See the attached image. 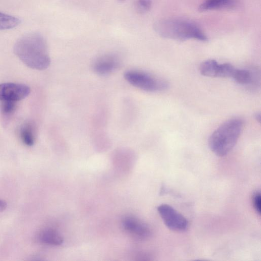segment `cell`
<instances>
[{
  "label": "cell",
  "instance_id": "52a82bcc",
  "mask_svg": "<svg viewBox=\"0 0 261 261\" xmlns=\"http://www.w3.org/2000/svg\"><path fill=\"white\" fill-rule=\"evenodd\" d=\"M232 70L231 64H219L213 59L203 62L199 66V71L202 75L211 77H229Z\"/></svg>",
  "mask_w": 261,
  "mask_h": 261
},
{
  "label": "cell",
  "instance_id": "4fadbf2b",
  "mask_svg": "<svg viewBox=\"0 0 261 261\" xmlns=\"http://www.w3.org/2000/svg\"><path fill=\"white\" fill-rule=\"evenodd\" d=\"M232 79L242 85L251 84L256 80L252 71L248 69L237 68H236Z\"/></svg>",
  "mask_w": 261,
  "mask_h": 261
},
{
  "label": "cell",
  "instance_id": "2e32d148",
  "mask_svg": "<svg viewBox=\"0 0 261 261\" xmlns=\"http://www.w3.org/2000/svg\"><path fill=\"white\" fill-rule=\"evenodd\" d=\"M152 5L151 0H137L136 8L137 11L141 13L148 12Z\"/></svg>",
  "mask_w": 261,
  "mask_h": 261
},
{
  "label": "cell",
  "instance_id": "9c48e42d",
  "mask_svg": "<svg viewBox=\"0 0 261 261\" xmlns=\"http://www.w3.org/2000/svg\"><path fill=\"white\" fill-rule=\"evenodd\" d=\"M122 224L125 230L139 238L145 239L150 234L149 227L135 217H125L123 219Z\"/></svg>",
  "mask_w": 261,
  "mask_h": 261
},
{
  "label": "cell",
  "instance_id": "30bf717a",
  "mask_svg": "<svg viewBox=\"0 0 261 261\" xmlns=\"http://www.w3.org/2000/svg\"><path fill=\"white\" fill-rule=\"evenodd\" d=\"M235 0H204L199 6L200 12L230 8L234 6Z\"/></svg>",
  "mask_w": 261,
  "mask_h": 261
},
{
  "label": "cell",
  "instance_id": "8992f818",
  "mask_svg": "<svg viewBox=\"0 0 261 261\" xmlns=\"http://www.w3.org/2000/svg\"><path fill=\"white\" fill-rule=\"evenodd\" d=\"M31 92L30 88L24 84L15 83L0 84V101L17 102L24 99Z\"/></svg>",
  "mask_w": 261,
  "mask_h": 261
},
{
  "label": "cell",
  "instance_id": "6da1fadb",
  "mask_svg": "<svg viewBox=\"0 0 261 261\" xmlns=\"http://www.w3.org/2000/svg\"><path fill=\"white\" fill-rule=\"evenodd\" d=\"M13 49L16 56L32 69L45 70L50 64L46 41L39 33L22 36L15 43Z\"/></svg>",
  "mask_w": 261,
  "mask_h": 261
},
{
  "label": "cell",
  "instance_id": "9a60e30c",
  "mask_svg": "<svg viewBox=\"0 0 261 261\" xmlns=\"http://www.w3.org/2000/svg\"><path fill=\"white\" fill-rule=\"evenodd\" d=\"M0 102V112L3 116L9 117L15 112L17 102L13 101H2Z\"/></svg>",
  "mask_w": 261,
  "mask_h": 261
},
{
  "label": "cell",
  "instance_id": "ba28073f",
  "mask_svg": "<svg viewBox=\"0 0 261 261\" xmlns=\"http://www.w3.org/2000/svg\"><path fill=\"white\" fill-rule=\"evenodd\" d=\"M120 60L114 55H106L97 58L93 63L94 71L98 75L109 74L120 66Z\"/></svg>",
  "mask_w": 261,
  "mask_h": 261
},
{
  "label": "cell",
  "instance_id": "ffe728a7",
  "mask_svg": "<svg viewBox=\"0 0 261 261\" xmlns=\"http://www.w3.org/2000/svg\"><path fill=\"white\" fill-rule=\"evenodd\" d=\"M119 2H124L125 0H118Z\"/></svg>",
  "mask_w": 261,
  "mask_h": 261
},
{
  "label": "cell",
  "instance_id": "277c9868",
  "mask_svg": "<svg viewBox=\"0 0 261 261\" xmlns=\"http://www.w3.org/2000/svg\"><path fill=\"white\" fill-rule=\"evenodd\" d=\"M124 78L134 87L148 92L164 91L169 87L164 80L139 70L126 71L124 73Z\"/></svg>",
  "mask_w": 261,
  "mask_h": 261
},
{
  "label": "cell",
  "instance_id": "7a4b0ae2",
  "mask_svg": "<svg viewBox=\"0 0 261 261\" xmlns=\"http://www.w3.org/2000/svg\"><path fill=\"white\" fill-rule=\"evenodd\" d=\"M153 29L160 36L172 40L185 41L195 39L206 41L207 36L195 22L182 18H172L156 21Z\"/></svg>",
  "mask_w": 261,
  "mask_h": 261
},
{
  "label": "cell",
  "instance_id": "e0dca14e",
  "mask_svg": "<svg viewBox=\"0 0 261 261\" xmlns=\"http://www.w3.org/2000/svg\"><path fill=\"white\" fill-rule=\"evenodd\" d=\"M253 204L256 212L260 214L261 197L259 192H256L253 196Z\"/></svg>",
  "mask_w": 261,
  "mask_h": 261
},
{
  "label": "cell",
  "instance_id": "ac0fdd59",
  "mask_svg": "<svg viewBox=\"0 0 261 261\" xmlns=\"http://www.w3.org/2000/svg\"><path fill=\"white\" fill-rule=\"evenodd\" d=\"M7 203L2 200V199H0V211L1 212H3L4 211L7 207Z\"/></svg>",
  "mask_w": 261,
  "mask_h": 261
},
{
  "label": "cell",
  "instance_id": "d6986e66",
  "mask_svg": "<svg viewBox=\"0 0 261 261\" xmlns=\"http://www.w3.org/2000/svg\"><path fill=\"white\" fill-rule=\"evenodd\" d=\"M254 116H255V118L256 120L257 121H258V122H260V118H261V116H260V113H256L255 115Z\"/></svg>",
  "mask_w": 261,
  "mask_h": 261
},
{
  "label": "cell",
  "instance_id": "7c38bea8",
  "mask_svg": "<svg viewBox=\"0 0 261 261\" xmlns=\"http://www.w3.org/2000/svg\"><path fill=\"white\" fill-rule=\"evenodd\" d=\"M39 237L42 243L50 245H60L63 242L61 235L56 230L51 228L43 230Z\"/></svg>",
  "mask_w": 261,
  "mask_h": 261
},
{
  "label": "cell",
  "instance_id": "3957f363",
  "mask_svg": "<svg viewBox=\"0 0 261 261\" xmlns=\"http://www.w3.org/2000/svg\"><path fill=\"white\" fill-rule=\"evenodd\" d=\"M243 126V121L239 118L231 119L223 123L209 138L211 150L218 156L226 155L236 145Z\"/></svg>",
  "mask_w": 261,
  "mask_h": 261
},
{
  "label": "cell",
  "instance_id": "5b68a950",
  "mask_svg": "<svg viewBox=\"0 0 261 261\" xmlns=\"http://www.w3.org/2000/svg\"><path fill=\"white\" fill-rule=\"evenodd\" d=\"M164 223L170 229L175 231H185L188 223L187 220L172 206L163 204L157 208Z\"/></svg>",
  "mask_w": 261,
  "mask_h": 261
},
{
  "label": "cell",
  "instance_id": "5bb4252c",
  "mask_svg": "<svg viewBox=\"0 0 261 261\" xmlns=\"http://www.w3.org/2000/svg\"><path fill=\"white\" fill-rule=\"evenodd\" d=\"M20 23V20L18 18L0 12V30L14 28Z\"/></svg>",
  "mask_w": 261,
  "mask_h": 261
},
{
  "label": "cell",
  "instance_id": "8fae6325",
  "mask_svg": "<svg viewBox=\"0 0 261 261\" xmlns=\"http://www.w3.org/2000/svg\"><path fill=\"white\" fill-rule=\"evenodd\" d=\"M19 136L24 144L33 146L36 140V130L34 125L30 122L22 124L19 129Z\"/></svg>",
  "mask_w": 261,
  "mask_h": 261
}]
</instances>
